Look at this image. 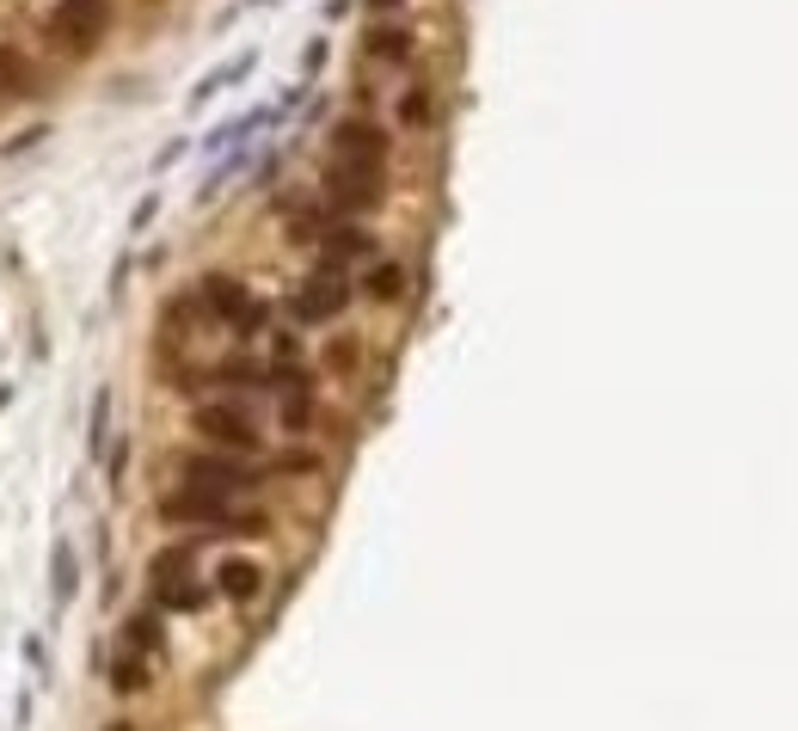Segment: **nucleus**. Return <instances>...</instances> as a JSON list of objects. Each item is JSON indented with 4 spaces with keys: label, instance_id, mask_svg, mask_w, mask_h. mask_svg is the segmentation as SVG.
<instances>
[{
    "label": "nucleus",
    "instance_id": "cd10ccee",
    "mask_svg": "<svg viewBox=\"0 0 798 731\" xmlns=\"http://www.w3.org/2000/svg\"><path fill=\"white\" fill-rule=\"evenodd\" d=\"M375 13H399V7H406V0H369Z\"/></svg>",
    "mask_w": 798,
    "mask_h": 731
},
{
    "label": "nucleus",
    "instance_id": "ddd939ff",
    "mask_svg": "<svg viewBox=\"0 0 798 731\" xmlns=\"http://www.w3.org/2000/svg\"><path fill=\"white\" fill-rule=\"evenodd\" d=\"M406 290H412V271L399 265V258H369V271H362V295L381 307L406 302Z\"/></svg>",
    "mask_w": 798,
    "mask_h": 731
},
{
    "label": "nucleus",
    "instance_id": "a878e982",
    "mask_svg": "<svg viewBox=\"0 0 798 731\" xmlns=\"http://www.w3.org/2000/svg\"><path fill=\"white\" fill-rule=\"evenodd\" d=\"M154 210H160V197H142V203H135V222H130V227H135V234H142V227H147V222H154Z\"/></svg>",
    "mask_w": 798,
    "mask_h": 731
},
{
    "label": "nucleus",
    "instance_id": "f03ea898",
    "mask_svg": "<svg viewBox=\"0 0 798 731\" xmlns=\"http://www.w3.org/2000/svg\"><path fill=\"white\" fill-rule=\"evenodd\" d=\"M173 474H178V486H203V493H222V498H246V493H258L270 479V467L265 461H253V455H227V449H185L173 461Z\"/></svg>",
    "mask_w": 798,
    "mask_h": 731
},
{
    "label": "nucleus",
    "instance_id": "dca6fc26",
    "mask_svg": "<svg viewBox=\"0 0 798 731\" xmlns=\"http://www.w3.org/2000/svg\"><path fill=\"white\" fill-rule=\"evenodd\" d=\"M0 99H38V68L19 43H0Z\"/></svg>",
    "mask_w": 798,
    "mask_h": 731
},
{
    "label": "nucleus",
    "instance_id": "a211bd4d",
    "mask_svg": "<svg viewBox=\"0 0 798 731\" xmlns=\"http://www.w3.org/2000/svg\"><path fill=\"white\" fill-rule=\"evenodd\" d=\"M314 418H319V406H314V394H307V382L283 387V399H277V425L289 430V437H301V430H314Z\"/></svg>",
    "mask_w": 798,
    "mask_h": 731
},
{
    "label": "nucleus",
    "instance_id": "bb28decb",
    "mask_svg": "<svg viewBox=\"0 0 798 731\" xmlns=\"http://www.w3.org/2000/svg\"><path fill=\"white\" fill-rule=\"evenodd\" d=\"M319 62H326V43H319V38H314V43H307V55H301V68H307V74H314V68H319Z\"/></svg>",
    "mask_w": 798,
    "mask_h": 731
},
{
    "label": "nucleus",
    "instance_id": "4468645a",
    "mask_svg": "<svg viewBox=\"0 0 798 731\" xmlns=\"http://www.w3.org/2000/svg\"><path fill=\"white\" fill-rule=\"evenodd\" d=\"M393 118H399V130H437V118H442L437 87H430V80H412V87L393 99Z\"/></svg>",
    "mask_w": 798,
    "mask_h": 731
},
{
    "label": "nucleus",
    "instance_id": "4be33fe9",
    "mask_svg": "<svg viewBox=\"0 0 798 731\" xmlns=\"http://www.w3.org/2000/svg\"><path fill=\"white\" fill-rule=\"evenodd\" d=\"M111 449V394L99 387L93 394V455H105Z\"/></svg>",
    "mask_w": 798,
    "mask_h": 731
},
{
    "label": "nucleus",
    "instance_id": "1a4fd4ad",
    "mask_svg": "<svg viewBox=\"0 0 798 731\" xmlns=\"http://www.w3.org/2000/svg\"><path fill=\"white\" fill-rule=\"evenodd\" d=\"M375 253H381V240H375L362 222H350V215H332V222H326V234H319V265H332V271L369 265Z\"/></svg>",
    "mask_w": 798,
    "mask_h": 731
},
{
    "label": "nucleus",
    "instance_id": "2eb2a0df",
    "mask_svg": "<svg viewBox=\"0 0 798 731\" xmlns=\"http://www.w3.org/2000/svg\"><path fill=\"white\" fill-rule=\"evenodd\" d=\"M197 572V541H173V547H160L154 559H147V590L160 585H178V578Z\"/></svg>",
    "mask_w": 798,
    "mask_h": 731
},
{
    "label": "nucleus",
    "instance_id": "b1692460",
    "mask_svg": "<svg viewBox=\"0 0 798 731\" xmlns=\"http://www.w3.org/2000/svg\"><path fill=\"white\" fill-rule=\"evenodd\" d=\"M270 363H301V338L277 326V333H270Z\"/></svg>",
    "mask_w": 798,
    "mask_h": 731
},
{
    "label": "nucleus",
    "instance_id": "423d86ee",
    "mask_svg": "<svg viewBox=\"0 0 798 731\" xmlns=\"http://www.w3.org/2000/svg\"><path fill=\"white\" fill-rule=\"evenodd\" d=\"M319 203H326L332 215L362 222L369 210H381V173L350 166V160H326V173H319Z\"/></svg>",
    "mask_w": 798,
    "mask_h": 731
},
{
    "label": "nucleus",
    "instance_id": "0eeeda50",
    "mask_svg": "<svg viewBox=\"0 0 798 731\" xmlns=\"http://www.w3.org/2000/svg\"><path fill=\"white\" fill-rule=\"evenodd\" d=\"M111 0H55V13H50V38L62 43V50H74V55H86V50H99V38L111 31Z\"/></svg>",
    "mask_w": 798,
    "mask_h": 731
},
{
    "label": "nucleus",
    "instance_id": "20e7f679",
    "mask_svg": "<svg viewBox=\"0 0 798 731\" xmlns=\"http://www.w3.org/2000/svg\"><path fill=\"white\" fill-rule=\"evenodd\" d=\"M191 430H197V443L227 449V455H258V449H265L258 418L246 413L239 399H197V406H191Z\"/></svg>",
    "mask_w": 798,
    "mask_h": 731
},
{
    "label": "nucleus",
    "instance_id": "39448f33",
    "mask_svg": "<svg viewBox=\"0 0 798 731\" xmlns=\"http://www.w3.org/2000/svg\"><path fill=\"white\" fill-rule=\"evenodd\" d=\"M350 302H357V290H350V277H345V271H332V265H314L289 290V314L301 319V326H332Z\"/></svg>",
    "mask_w": 798,
    "mask_h": 731
},
{
    "label": "nucleus",
    "instance_id": "6e6552de",
    "mask_svg": "<svg viewBox=\"0 0 798 731\" xmlns=\"http://www.w3.org/2000/svg\"><path fill=\"white\" fill-rule=\"evenodd\" d=\"M387 154H393V135L357 111V118H338L332 123V160H350V166H369V173H387Z\"/></svg>",
    "mask_w": 798,
    "mask_h": 731
},
{
    "label": "nucleus",
    "instance_id": "c85d7f7f",
    "mask_svg": "<svg viewBox=\"0 0 798 731\" xmlns=\"http://www.w3.org/2000/svg\"><path fill=\"white\" fill-rule=\"evenodd\" d=\"M105 731H135V725H130V719H117V725H105Z\"/></svg>",
    "mask_w": 798,
    "mask_h": 731
},
{
    "label": "nucleus",
    "instance_id": "aec40b11",
    "mask_svg": "<svg viewBox=\"0 0 798 731\" xmlns=\"http://www.w3.org/2000/svg\"><path fill=\"white\" fill-rule=\"evenodd\" d=\"M74 590H80V566H74V547H55L50 554V597H55V609H68L74 602Z\"/></svg>",
    "mask_w": 798,
    "mask_h": 731
},
{
    "label": "nucleus",
    "instance_id": "393cba45",
    "mask_svg": "<svg viewBox=\"0 0 798 731\" xmlns=\"http://www.w3.org/2000/svg\"><path fill=\"white\" fill-rule=\"evenodd\" d=\"M123 467H130V443L117 437V449H105V474H111V486L123 479Z\"/></svg>",
    "mask_w": 798,
    "mask_h": 731
},
{
    "label": "nucleus",
    "instance_id": "7ed1b4c3",
    "mask_svg": "<svg viewBox=\"0 0 798 731\" xmlns=\"http://www.w3.org/2000/svg\"><path fill=\"white\" fill-rule=\"evenodd\" d=\"M197 302H203V319L227 326L234 338H258L270 326V302L253 295L239 277H227V271H209V277L197 283Z\"/></svg>",
    "mask_w": 798,
    "mask_h": 731
},
{
    "label": "nucleus",
    "instance_id": "f8f14e48",
    "mask_svg": "<svg viewBox=\"0 0 798 731\" xmlns=\"http://www.w3.org/2000/svg\"><path fill=\"white\" fill-rule=\"evenodd\" d=\"M147 602H154L160 615H203L215 602V585H203L197 572L191 578H178V585H160V590H147Z\"/></svg>",
    "mask_w": 798,
    "mask_h": 731
},
{
    "label": "nucleus",
    "instance_id": "5701e85b",
    "mask_svg": "<svg viewBox=\"0 0 798 731\" xmlns=\"http://www.w3.org/2000/svg\"><path fill=\"white\" fill-rule=\"evenodd\" d=\"M326 363H332L338 375H350L362 363V351H357V338H332V345H326Z\"/></svg>",
    "mask_w": 798,
    "mask_h": 731
},
{
    "label": "nucleus",
    "instance_id": "f3484780",
    "mask_svg": "<svg viewBox=\"0 0 798 731\" xmlns=\"http://www.w3.org/2000/svg\"><path fill=\"white\" fill-rule=\"evenodd\" d=\"M123 646L142 658H160L166 652V621H160V609H135L130 621H123Z\"/></svg>",
    "mask_w": 798,
    "mask_h": 731
},
{
    "label": "nucleus",
    "instance_id": "9d476101",
    "mask_svg": "<svg viewBox=\"0 0 798 731\" xmlns=\"http://www.w3.org/2000/svg\"><path fill=\"white\" fill-rule=\"evenodd\" d=\"M209 585H215L222 602H239V609H246V602H258V590H265V566H258L253 554H222Z\"/></svg>",
    "mask_w": 798,
    "mask_h": 731
},
{
    "label": "nucleus",
    "instance_id": "9b49d317",
    "mask_svg": "<svg viewBox=\"0 0 798 731\" xmlns=\"http://www.w3.org/2000/svg\"><path fill=\"white\" fill-rule=\"evenodd\" d=\"M412 50H418V38H412V26H399V19H375V26L362 31V55L381 68H406Z\"/></svg>",
    "mask_w": 798,
    "mask_h": 731
},
{
    "label": "nucleus",
    "instance_id": "6ab92c4d",
    "mask_svg": "<svg viewBox=\"0 0 798 731\" xmlns=\"http://www.w3.org/2000/svg\"><path fill=\"white\" fill-rule=\"evenodd\" d=\"M147 682H154V670H147V658L123 646V652L111 658V694H147Z\"/></svg>",
    "mask_w": 798,
    "mask_h": 731
},
{
    "label": "nucleus",
    "instance_id": "f257e3e1",
    "mask_svg": "<svg viewBox=\"0 0 798 731\" xmlns=\"http://www.w3.org/2000/svg\"><path fill=\"white\" fill-rule=\"evenodd\" d=\"M160 522L203 529V535H265L270 529V517L258 505H234V498L203 493V486H178V493L160 498Z\"/></svg>",
    "mask_w": 798,
    "mask_h": 731
},
{
    "label": "nucleus",
    "instance_id": "c756f323",
    "mask_svg": "<svg viewBox=\"0 0 798 731\" xmlns=\"http://www.w3.org/2000/svg\"><path fill=\"white\" fill-rule=\"evenodd\" d=\"M246 7H270V0H246Z\"/></svg>",
    "mask_w": 798,
    "mask_h": 731
},
{
    "label": "nucleus",
    "instance_id": "412c9836",
    "mask_svg": "<svg viewBox=\"0 0 798 731\" xmlns=\"http://www.w3.org/2000/svg\"><path fill=\"white\" fill-rule=\"evenodd\" d=\"M203 319V302H197V290H178L173 302L160 307V333H191Z\"/></svg>",
    "mask_w": 798,
    "mask_h": 731
}]
</instances>
